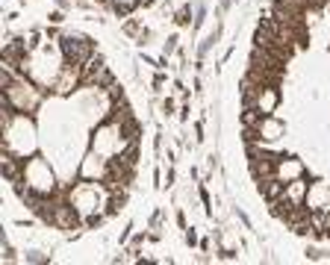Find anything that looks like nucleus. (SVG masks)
Instances as JSON below:
<instances>
[{"instance_id":"obj_1","label":"nucleus","mask_w":330,"mask_h":265,"mask_svg":"<svg viewBox=\"0 0 330 265\" xmlns=\"http://www.w3.org/2000/svg\"><path fill=\"white\" fill-rule=\"evenodd\" d=\"M141 121L92 36L30 27L3 45V180L59 236L106 227L141 165Z\"/></svg>"},{"instance_id":"obj_2","label":"nucleus","mask_w":330,"mask_h":265,"mask_svg":"<svg viewBox=\"0 0 330 265\" xmlns=\"http://www.w3.org/2000/svg\"><path fill=\"white\" fill-rule=\"evenodd\" d=\"M251 183L283 227L330 241V0H274L239 83Z\"/></svg>"}]
</instances>
